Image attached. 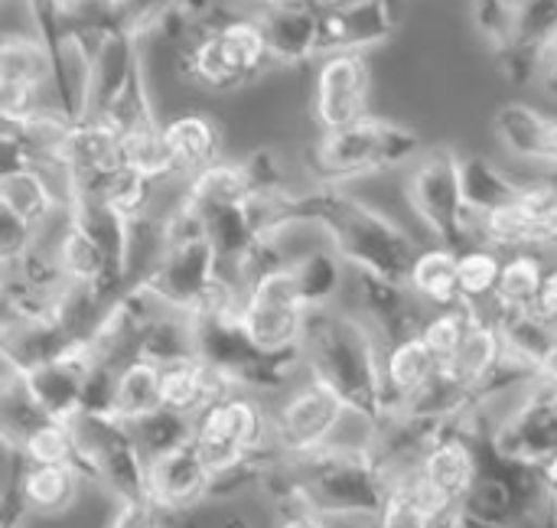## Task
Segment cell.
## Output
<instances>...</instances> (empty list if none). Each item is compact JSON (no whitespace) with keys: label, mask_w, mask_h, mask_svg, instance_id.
<instances>
[{"label":"cell","mask_w":557,"mask_h":528,"mask_svg":"<svg viewBox=\"0 0 557 528\" xmlns=\"http://www.w3.org/2000/svg\"><path fill=\"white\" fill-rule=\"evenodd\" d=\"M284 225H313L326 232L330 245L352 271H369L395 284L408 281L418 255V245L398 222L330 183H320L310 193H287L277 212V229Z\"/></svg>","instance_id":"1"},{"label":"cell","mask_w":557,"mask_h":528,"mask_svg":"<svg viewBox=\"0 0 557 528\" xmlns=\"http://www.w3.org/2000/svg\"><path fill=\"white\" fill-rule=\"evenodd\" d=\"M300 359L304 369L330 382L352 405L356 415L372 425L388 418L382 340L362 317L336 310V304L310 310Z\"/></svg>","instance_id":"2"},{"label":"cell","mask_w":557,"mask_h":528,"mask_svg":"<svg viewBox=\"0 0 557 528\" xmlns=\"http://www.w3.org/2000/svg\"><path fill=\"white\" fill-rule=\"evenodd\" d=\"M271 65L264 29L251 10H225L212 3L180 46V75L219 95L251 85Z\"/></svg>","instance_id":"3"},{"label":"cell","mask_w":557,"mask_h":528,"mask_svg":"<svg viewBox=\"0 0 557 528\" xmlns=\"http://www.w3.org/2000/svg\"><path fill=\"white\" fill-rule=\"evenodd\" d=\"M424 154V137L401 121L366 114L346 127L320 131L307 154V167L320 183L339 186L369 173H385L414 163Z\"/></svg>","instance_id":"4"},{"label":"cell","mask_w":557,"mask_h":528,"mask_svg":"<svg viewBox=\"0 0 557 528\" xmlns=\"http://www.w3.org/2000/svg\"><path fill=\"white\" fill-rule=\"evenodd\" d=\"M193 447L212 480L251 464L277 461L271 444V408H264L255 392L238 389L193 418Z\"/></svg>","instance_id":"5"},{"label":"cell","mask_w":557,"mask_h":528,"mask_svg":"<svg viewBox=\"0 0 557 528\" xmlns=\"http://www.w3.org/2000/svg\"><path fill=\"white\" fill-rule=\"evenodd\" d=\"M405 199L437 245L460 251L480 242L476 216L463 193L460 154L454 147H424V154L414 163H408Z\"/></svg>","instance_id":"6"},{"label":"cell","mask_w":557,"mask_h":528,"mask_svg":"<svg viewBox=\"0 0 557 528\" xmlns=\"http://www.w3.org/2000/svg\"><path fill=\"white\" fill-rule=\"evenodd\" d=\"M362 418L352 405L320 376L304 369V379L287 385L284 398L271 408V444L281 461H304L336 444L349 425Z\"/></svg>","instance_id":"7"},{"label":"cell","mask_w":557,"mask_h":528,"mask_svg":"<svg viewBox=\"0 0 557 528\" xmlns=\"http://www.w3.org/2000/svg\"><path fill=\"white\" fill-rule=\"evenodd\" d=\"M480 474H483V438L467 418L457 425H444L428 441L418 464L408 474H401V480L414 487V493L431 506V513L441 523L457 526V516L467 496L473 493Z\"/></svg>","instance_id":"8"},{"label":"cell","mask_w":557,"mask_h":528,"mask_svg":"<svg viewBox=\"0 0 557 528\" xmlns=\"http://www.w3.org/2000/svg\"><path fill=\"white\" fill-rule=\"evenodd\" d=\"M75 464L85 480L114 493V500H134L147 493V457L134 434V425L108 412H78L72 421Z\"/></svg>","instance_id":"9"},{"label":"cell","mask_w":557,"mask_h":528,"mask_svg":"<svg viewBox=\"0 0 557 528\" xmlns=\"http://www.w3.org/2000/svg\"><path fill=\"white\" fill-rule=\"evenodd\" d=\"M307 317H310V307L304 304L297 291L290 265L271 268L242 287L238 320L248 340L271 359L304 366L300 346L307 333Z\"/></svg>","instance_id":"10"},{"label":"cell","mask_w":557,"mask_h":528,"mask_svg":"<svg viewBox=\"0 0 557 528\" xmlns=\"http://www.w3.org/2000/svg\"><path fill=\"white\" fill-rule=\"evenodd\" d=\"M490 454L506 464L539 470L557 454V389L548 382H532L522 398L490 428Z\"/></svg>","instance_id":"11"},{"label":"cell","mask_w":557,"mask_h":528,"mask_svg":"<svg viewBox=\"0 0 557 528\" xmlns=\"http://www.w3.org/2000/svg\"><path fill=\"white\" fill-rule=\"evenodd\" d=\"M372 62L359 49H333L320 56L313 78V121L320 131L346 127L369 111L372 101Z\"/></svg>","instance_id":"12"},{"label":"cell","mask_w":557,"mask_h":528,"mask_svg":"<svg viewBox=\"0 0 557 528\" xmlns=\"http://www.w3.org/2000/svg\"><path fill=\"white\" fill-rule=\"evenodd\" d=\"M264 29L274 65H304L323 56V16L317 0H258L251 10Z\"/></svg>","instance_id":"13"},{"label":"cell","mask_w":557,"mask_h":528,"mask_svg":"<svg viewBox=\"0 0 557 528\" xmlns=\"http://www.w3.org/2000/svg\"><path fill=\"white\" fill-rule=\"evenodd\" d=\"M98 366L91 343H78L46 363H36L29 369H20L16 376L23 379V385L29 389V395L36 398V405L55 418V421H72L82 408H85V385L91 369Z\"/></svg>","instance_id":"14"},{"label":"cell","mask_w":557,"mask_h":528,"mask_svg":"<svg viewBox=\"0 0 557 528\" xmlns=\"http://www.w3.org/2000/svg\"><path fill=\"white\" fill-rule=\"evenodd\" d=\"M349 281H352V291L369 317L366 323L375 330L382 346L421 333L431 307L424 300H418L408 284H395L388 278H379L369 271H352V268H349Z\"/></svg>","instance_id":"15"},{"label":"cell","mask_w":557,"mask_h":528,"mask_svg":"<svg viewBox=\"0 0 557 528\" xmlns=\"http://www.w3.org/2000/svg\"><path fill=\"white\" fill-rule=\"evenodd\" d=\"M209 487H212V474L196 454L193 441L147 461V493L160 506H166L176 519L209 503Z\"/></svg>","instance_id":"16"},{"label":"cell","mask_w":557,"mask_h":528,"mask_svg":"<svg viewBox=\"0 0 557 528\" xmlns=\"http://www.w3.org/2000/svg\"><path fill=\"white\" fill-rule=\"evenodd\" d=\"M405 16V0H352L326 10L323 16V52L359 49L372 52L395 36Z\"/></svg>","instance_id":"17"},{"label":"cell","mask_w":557,"mask_h":528,"mask_svg":"<svg viewBox=\"0 0 557 528\" xmlns=\"http://www.w3.org/2000/svg\"><path fill=\"white\" fill-rule=\"evenodd\" d=\"M238 392V382L199 356H186L160 366V408L183 418H196L212 402Z\"/></svg>","instance_id":"18"},{"label":"cell","mask_w":557,"mask_h":528,"mask_svg":"<svg viewBox=\"0 0 557 528\" xmlns=\"http://www.w3.org/2000/svg\"><path fill=\"white\" fill-rule=\"evenodd\" d=\"M16 487L23 496V506L36 519H55L65 516L82 493L85 474L75 464H23L13 457Z\"/></svg>","instance_id":"19"},{"label":"cell","mask_w":557,"mask_h":528,"mask_svg":"<svg viewBox=\"0 0 557 528\" xmlns=\"http://www.w3.org/2000/svg\"><path fill=\"white\" fill-rule=\"evenodd\" d=\"M437 369H441V359L421 340V333L382 346V379H385V395H388V415L401 412L411 398H418L437 379Z\"/></svg>","instance_id":"20"},{"label":"cell","mask_w":557,"mask_h":528,"mask_svg":"<svg viewBox=\"0 0 557 528\" xmlns=\"http://www.w3.org/2000/svg\"><path fill=\"white\" fill-rule=\"evenodd\" d=\"M163 147L173 163V176L189 180L222 157V127L209 114H180L163 124Z\"/></svg>","instance_id":"21"},{"label":"cell","mask_w":557,"mask_h":528,"mask_svg":"<svg viewBox=\"0 0 557 528\" xmlns=\"http://www.w3.org/2000/svg\"><path fill=\"white\" fill-rule=\"evenodd\" d=\"M153 412H160V366L144 356H127L114 366L108 415L137 425Z\"/></svg>","instance_id":"22"},{"label":"cell","mask_w":557,"mask_h":528,"mask_svg":"<svg viewBox=\"0 0 557 528\" xmlns=\"http://www.w3.org/2000/svg\"><path fill=\"white\" fill-rule=\"evenodd\" d=\"M248 196H251V183H248L245 163L225 160V157H219L206 170L193 173L180 189V202L189 206L199 219L219 206H232V202H242Z\"/></svg>","instance_id":"23"},{"label":"cell","mask_w":557,"mask_h":528,"mask_svg":"<svg viewBox=\"0 0 557 528\" xmlns=\"http://www.w3.org/2000/svg\"><path fill=\"white\" fill-rule=\"evenodd\" d=\"M290 274L310 310L333 307L339 291L349 284V265L339 258L336 248H323V245L297 251L290 258Z\"/></svg>","instance_id":"24"},{"label":"cell","mask_w":557,"mask_h":528,"mask_svg":"<svg viewBox=\"0 0 557 528\" xmlns=\"http://www.w3.org/2000/svg\"><path fill=\"white\" fill-rule=\"evenodd\" d=\"M548 124L552 114L539 111L529 101H503L493 114V131L503 150L542 163L545 167V147H548Z\"/></svg>","instance_id":"25"},{"label":"cell","mask_w":557,"mask_h":528,"mask_svg":"<svg viewBox=\"0 0 557 528\" xmlns=\"http://www.w3.org/2000/svg\"><path fill=\"white\" fill-rule=\"evenodd\" d=\"M46 421L55 418H49L29 395L23 379L13 369H7L0 376V444L10 451V457H23V451Z\"/></svg>","instance_id":"26"},{"label":"cell","mask_w":557,"mask_h":528,"mask_svg":"<svg viewBox=\"0 0 557 528\" xmlns=\"http://www.w3.org/2000/svg\"><path fill=\"white\" fill-rule=\"evenodd\" d=\"M548 261L545 251L539 248H525V251H509L503 258V271H499V284L493 294V304L486 314H519V310H532L545 281Z\"/></svg>","instance_id":"27"},{"label":"cell","mask_w":557,"mask_h":528,"mask_svg":"<svg viewBox=\"0 0 557 528\" xmlns=\"http://www.w3.org/2000/svg\"><path fill=\"white\" fill-rule=\"evenodd\" d=\"M460 176H463V193L473 209V216H486L499 206H509L522 199L529 180H516L509 170L499 163L480 157V154H460Z\"/></svg>","instance_id":"28"},{"label":"cell","mask_w":557,"mask_h":528,"mask_svg":"<svg viewBox=\"0 0 557 528\" xmlns=\"http://www.w3.org/2000/svg\"><path fill=\"white\" fill-rule=\"evenodd\" d=\"M411 294L418 300H424L431 310L437 307H454L460 304V287H457V251L447 245H431V248H418L408 281Z\"/></svg>","instance_id":"29"},{"label":"cell","mask_w":557,"mask_h":528,"mask_svg":"<svg viewBox=\"0 0 557 528\" xmlns=\"http://www.w3.org/2000/svg\"><path fill=\"white\" fill-rule=\"evenodd\" d=\"M46 170L49 167H23V170L0 176V199L36 229H42L55 212H62V202H65V196L52 189Z\"/></svg>","instance_id":"30"},{"label":"cell","mask_w":557,"mask_h":528,"mask_svg":"<svg viewBox=\"0 0 557 528\" xmlns=\"http://www.w3.org/2000/svg\"><path fill=\"white\" fill-rule=\"evenodd\" d=\"M476 232H480V242H486L490 248L509 255V251H525V248H539L542 251V242H539V216L522 202H509V206H499L486 216L476 219Z\"/></svg>","instance_id":"31"},{"label":"cell","mask_w":557,"mask_h":528,"mask_svg":"<svg viewBox=\"0 0 557 528\" xmlns=\"http://www.w3.org/2000/svg\"><path fill=\"white\" fill-rule=\"evenodd\" d=\"M503 258L506 255L490 248L486 242H473V245L457 251V287H460V300L463 304L490 310L496 284H499Z\"/></svg>","instance_id":"32"},{"label":"cell","mask_w":557,"mask_h":528,"mask_svg":"<svg viewBox=\"0 0 557 528\" xmlns=\"http://www.w3.org/2000/svg\"><path fill=\"white\" fill-rule=\"evenodd\" d=\"M0 78L7 82H29L49 91V78H52V65H49V52L39 42V36H3L0 39Z\"/></svg>","instance_id":"33"},{"label":"cell","mask_w":557,"mask_h":528,"mask_svg":"<svg viewBox=\"0 0 557 528\" xmlns=\"http://www.w3.org/2000/svg\"><path fill=\"white\" fill-rule=\"evenodd\" d=\"M483 314L486 310H480L473 304H463V300L454 304V307H437V310L428 314V320L421 327V340L434 349L437 359H447L467 340V333L480 323Z\"/></svg>","instance_id":"34"},{"label":"cell","mask_w":557,"mask_h":528,"mask_svg":"<svg viewBox=\"0 0 557 528\" xmlns=\"http://www.w3.org/2000/svg\"><path fill=\"white\" fill-rule=\"evenodd\" d=\"M134 434L140 441L144 457L150 461V457L166 454V451H173L180 444H189L193 441V418H183L176 412L160 408V412L147 415L144 421H137L134 425Z\"/></svg>","instance_id":"35"},{"label":"cell","mask_w":557,"mask_h":528,"mask_svg":"<svg viewBox=\"0 0 557 528\" xmlns=\"http://www.w3.org/2000/svg\"><path fill=\"white\" fill-rule=\"evenodd\" d=\"M42 98H46V88H39V85L0 78V118L7 124L23 127L26 121H33L42 108H49Z\"/></svg>","instance_id":"36"},{"label":"cell","mask_w":557,"mask_h":528,"mask_svg":"<svg viewBox=\"0 0 557 528\" xmlns=\"http://www.w3.org/2000/svg\"><path fill=\"white\" fill-rule=\"evenodd\" d=\"M176 516L160 506L150 493L134 496V500H117V509L111 516L108 528H173Z\"/></svg>","instance_id":"37"},{"label":"cell","mask_w":557,"mask_h":528,"mask_svg":"<svg viewBox=\"0 0 557 528\" xmlns=\"http://www.w3.org/2000/svg\"><path fill=\"white\" fill-rule=\"evenodd\" d=\"M473 23L493 52L506 49L516 29V10L506 0H473Z\"/></svg>","instance_id":"38"},{"label":"cell","mask_w":557,"mask_h":528,"mask_svg":"<svg viewBox=\"0 0 557 528\" xmlns=\"http://www.w3.org/2000/svg\"><path fill=\"white\" fill-rule=\"evenodd\" d=\"M39 238V229L29 225L20 212H13L3 199H0V265L13 268Z\"/></svg>","instance_id":"39"},{"label":"cell","mask_w":557,"mask_h":528,"mask_svg":"<svg viewBox=\"0 0 557 528\" xmlns=\"http://www.w3.org/2000/svg\"><path fill=\"white\" fill-rule=\"evenodd\" d=\"M271 528H333V519L307 506H287V509H277V519Z\"/></svg>","instance_id":"40"},{"label":"cell","mask_w":557,"mask_h":528,"mask_svg":"<svg viewBox=\"0 0 557 528\" xmlns=\"http://www.w3.org/2000/svg\"><path fill=\"white\" fill-rule=\"evenodd\" d=\"M539 85L552 95V98H557V46L542 59V69H539Z\"/></svg>","instance_id":"41"},{"label":"cell","mask_w":557,"mask_h":528,"mask_svg":"<svg viewBox=\"0 0 557 528\" xmlns=\"http://www.w3.org/2000/svg\"><path fill=\"white\" fill-rule=\"evenodd\" d=\"M10 291H13L10 268L0 265V317H3V320H7V310H10Z\"/></svg>","instance_id":"42"},{"label":"cell","mask_w":557,"mask_h":528,"mask_svg":"<svg viewBox=\"0 0 557 528\" xmlns=\"http://www.w3.org/2000/svg\"><path fill=\"white\" fill-rule=\"evenodd\" d=\"M222 528H251V523L245 516H228V519H222Z\"/></svg>","instance_id":"43"},{"label":"cell","mask_w":557,"mask_h":528,"mask_svg":"<svg viewBox=\"0 0 557 528\" xmlns=\"http://www.w3.org/2000/svg\"><path fill=\"white\" fill-rule=\"evenodd\" d=\"M7 336H10V323L0 317V363H3V353H7Z\"/></svg>","instance_id":"44"},{"label":"cell","mask_w":557,"mask_h":528,"mask_svg":"<svg viewBox=\"0 0 557 528\" xmlns=\"http://www.w3.org/2000/svg\"><path fill=\"white\" fill-rule=\"evenodd\" d=\"M545 496H548V513H552V519L557 523V487L555 490H548Z\"/></svg>","instance_id":"45"},{"label":"cell","mask_w":557,"mask_h":528,"mask_svg":"<svg viewBox=\"0 0 557 528\" xmlns=\"http://www.w3.org/2000/svg\"><path fill=\"white\" fill-rule=\"evenodd\" d=\"M323 10H336V7H346V3H352V0H317Z\"/></svg>","instance_id":"46"},{"label":"cell","mask_w":557,"mask_h":528,"mask_svg":"<svg viewBox=\"0 0 557 528\" xmlns=\"http://www.w3.org/2000/svg\"><path fill=\"white\" fill-rule=\"evenodd\" d=\"M506 3H509V7H512V10H519V7H522V3H525V0H506Z\"/></svg>","instance_id":"47"}]
</instances>
